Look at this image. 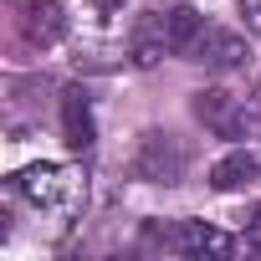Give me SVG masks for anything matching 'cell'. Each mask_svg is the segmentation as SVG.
I'll return each mask as SVG.
<instances>
[{
  "instance_id": "obj_5",
  "label": "cell",
  "mask_w": 261,
  "mask_h": 261,
  "mask_svg": "<svg viewBox=\"0 0 261 261\" xmlns=\"http://www.w3.org/2000/svg\"><path fill=\"white\" fill-rule=\"evenodd\" d=\"M190 57L205 62L210 72H236V67H246L251 51H246V36H236V31H225V26H205Z\"/></svg>"
},
{
  "instance_id": "obj_2",
  "label": "cell",
  "mask_w": 261,
  "mask_h": 261,
  "mask_svg": "<svg viewBox=\"0 0 261 261\" xmlns=\"http://www.w3.org/2000/svg\"><path fill=\"white\" fill-rule=\"evenodd\" d=\"M149 241L164 246V251H179V256H230L236 251V241L225 230L205 225V220H179V225H164V230L149 225Z\"/></svg>"
},
{
  "instance_id": "obj_9",
  "label": "cell",
  "mask_w": 261,
  "mask_h": 261,
  "mask_svg": "<svg viewBox=\"0 0 261 261\" xmlns=\"http://www.w3.org/2000/svg\"><path fill=\"white\" fill-rule=\"evenodd\" d=\"M200 31H205V16H200L195 6H174V11H164V41H169V51L190 57L195 41H200Z\"/></svg>"
},
{
  "instance_id": "obj_11",
  "label": "cell",
  "mask_w": 261,
  "mask_h": 261,
  "mask_svg": "<svg viewBox=\"0 0 261 261\" xmlns=\"http://www.w3.org/2000/svg\"><path fill=\"white\" fill-rule=\"evenodd\" d=\"M241 21H246V31L261 36V0H241Z\"/></svg>"
},
{
  "instance_id": "obj_10",
  "label": "cell",
  "mask_w": 261,
  "mask_h": 261,
  "mask_svg": "<svg viewBox=\"0 0 261 261\" xmlns=\"http://www.w3.org/2000/svg\"><path fill=\"white\" fill-rule=\"evenodd\" d=\"M164 51H169V41H164V16H144L139 31H134V62H139V67H154Z\"/></svg>"
},
{
  "instance_id": "obj_3",
  "label": "cell",
  "mask_w": 261,
  "mask_h": 261,
  "mask_svg": "<svg viewBox=\"0 0 261 261\" xmlns=\"http://www.w3.org/2000/svg\"><path fill=\"white\" fill-rule=\"evenodd\" d=\"M195 118H200L205 128H215L220 139H246L251 128H256L251 102L230 97L225 87H205V92H195Z\"/></svg>"
},
{
  "instance_id": "obj_4",
  "label": "cell",
  "mask_w": 261,
  "mask_h": 261,
  "mask_svg": "<svg viewBox=\"0 0 261 261\" xmlns=\"http://www.w3.org/2000/svg\"><path fill=\"white\" fill-rule=\"evenodd\" d=\"M134 169H139V179H154V185H179V174H185V149H179L169 134H144Z\"/></svg>"
},
{
  "instance_id": "obj_6",
  "label": "cell",
  "mask_w": 261,
  "mask_h": 261,
  "mask_svg": "<svg viewBox=\"0 0 261 261\" xmlns=\"http://www.w3.org/2000/svg\"><path fill=\"white\" fill-rule=\"evenodd\" d=\"M21 6H26V16H21L26 41H31V46H57V41H62V31H67L62 6H57V0H21Z\"/></svg>"
},
{
  "instance_id": "obj_8",
  "label": "cell",
  "mask_w": 261,
  "mask_h": 261,
  "mask_svg": "<svg viewBox=\"0 0 261 261\" xmlns=\"http://www.w3.org/2000/svg\"><path fill=\"white\" fill-rule=\"evenodd\" d=\"M256 179H261V159L246 154V149H230L225 159L210 164V190H246Z\"/></svg>"
},
{
  "instance_id": "obj_7",
  "label": "cell",
  "mask_w": 261,
  "mask_h": 261,
  "mask_svg": "<svg viewBox=\"0 0 261 261\" xmlns=\"http://www.w3.org/2000/svg\"><path fill=\"white\" fill-rule=\"evenodd\" d=\"M62 134H67L72 149H92V139H97V123H92V108H87L82 87L62 92Z\"/></svg>"
},
{
  "instance_id": "obj_1",
  "label": "cell",
  "mask_w": 261,
  "mask_h": 261,
  "mask_svg": "<svg viewBox=\"0 0 261 261\" xmlns=\"http://www.w3.org/2000/svg\"><path fill=\"white\" fill-rule=\"evenodd\" d=\"M16 195L41 215H77L82 210V174L72 164H26L16 174Z\"/></svg>"
}]
</instances>
